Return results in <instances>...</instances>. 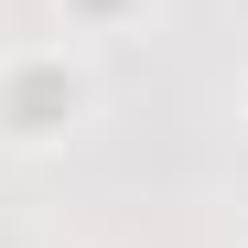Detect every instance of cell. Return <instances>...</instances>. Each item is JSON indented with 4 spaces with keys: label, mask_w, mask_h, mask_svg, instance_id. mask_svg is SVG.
Masks as SVG:
<instances>
[{
    "label": "cell",
    "mask_w": 248,
    "mask_h": 248,
    "mask_svg": "<svg viewBox=\"0 0 248 248\" xmlns=\"http://www.w3.org/2000/svg\"><path fill=\"white\" fill-rule=\"evenodd\" d=\"M87 11H119V0H87Z\"/></svg>",
    "instance_id": "obj_2"
},
{
    "label": "cell",
    "mask_w": 248,
    "mask_h": 248,
    "mask_svg": "<svg viewBox=\"0 0 248 248\" xmlns=\"http://www.w3.org/2000/svg\"><path fill=\"white\" fill-rule=\"evenodd\" d=\"M76 108H87V76H76L65 54L0 65V130H11V140H54V130H76Z\"/></svg>",
    "instance_id": "obj_1"
}]
</instances>
